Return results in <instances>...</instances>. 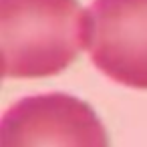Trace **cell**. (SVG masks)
I'll return each instance as SVG.
<instances>
[{
	"instance_id": "obj_1",
	"label": "cell",
	"mask_w": 147,
	"mask_h": 147,
	"mask_svg": "<svg viewBox=\"0 0 147 147\" xmlns=\"http://www.w3.org/2000/svg\"><path fill=\"white\" fill-rule=\"evenodd\" d=\"M89 16L77 0H0L2 77L42 79L87 51Z\"/></svg>"
},
{
	"instance_id": "obj_2",
	"label": "cell",
	"mask_w": 147,
	"mask_h": 147,
	"mask_svg": "<svg viewBox=\"0 0 147 147\" xmlns=\"http://www.w3.org/2000/svg\"><path fill=\"white\" fill-rule=\"evenodd\" d=\"M0 147H109L97 113L69 93L28 95L0 121Z\"/></svg>"
},
{
	"instance_id": "obj_3",
	"label": "cell",
	"mask_w": 147,
	"mask_h": 147,
	"mask_svg": "<svg viewBox=\"0 0 147 147\" xmlns=\"http://www.w3.org/2000/svg\"><path fill=\"white\" fill-rule=\"evenodd\" d=\"M87 16L91 63L123 87L147 89V0H93Z\"/></svg>"
}]
</instances>
